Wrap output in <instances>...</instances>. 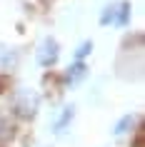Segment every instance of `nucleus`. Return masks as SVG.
Returning <instances> with one entry per match:
<instances>
[{
    "label": "nucleus",
    "mask_w": 145,
    "mask_h": 147,
    "mask_svg": "<svg viewBox=\"0 0 145 147\" xmlns=\"http://www.w3.org/2000/svg\"><path fill=\"white\" fill-rule=\"evenodd\" d=\"M133 125H135V115H125L120 122L115 125V130H113V132L118 135V137H123V135H128V132L133 130Z\"/></svg>",
    "instance_id": "nucleus-6"
},
{
    "label": "nucleus",
    "mask_w": 145,
    "mask_h": 147,
    "mask_svg": "<svg viewBox=\"0 0 145 147\" xmlns=\"http://www.w3.org/2000/svg\"><path fill=\"white\" fill-rule=\"evenodd\" d=\"M73 115H75V105H65V107H63V112H60V117L55 120L53 130H55V132H63V130H65V127L70 125V120H73Z\"/></svg>",
    "instance_id": "nucleus-5"
},
{
    "label": "nucleus",
    "mask_w": 145,
    "mask_h": 147,
    "mask_svg": "<svg viewBox=\"0 0 145 147\" xmlns=\"http://www.w3.org/2000/svg\"><path fill=\"white\" fill-rule=\"evenodd\" d=\"M90 53H93V42H90V40H85L83 45H78V50H75V62H83Z\"/></svg>",
    "instance_id": "nucleus-7"
},
{
    "label": "nucleus",
    "mask_w": 145,
    "mask_h": 147,
    "mask_svg": "<svg viewBox=\"0 0 145 147\" xmlns=\"http://www.w3.org/2000/svg\"><path fill=\"white\" fill-rule=\"evenodd\" d=\"M58 57H60V45H58V40L45 38L40 42V47H38V65L53 67L55 62H58Z\"/></svg>",
    "instance_id": "nucleus-3"
},
{
    "label": "nucleus",
    "mask_w": 145,
    "mask_h": 147,
    "mask_svg": "<svg viewBox=\"0 0 145 147\" xmlns=\"http://www.w3.org/2000/svg\"><path fill=\"white\" fill-rule=\"evenodd\" d=\"M130 8L128 0H120V3H115V5H108L103 10V15H100V25H118V28H125L130 23Z\"/></svg>",
    "instance_id": "nucleus-1"
},
{
    "label": "nucleus",
    "mask_w": 145,
    "mask_h": 147,
    "mask_svg": "<svg viewBox=\"0 0 145 147\" xmlns=\"http://www.w3.org/2000/svg\"><path fill=\"white\" fill-rule=\"evenodd\" d=\"M10 135H13V122L5 120V117H0V145L5 140H10Z\"/></svg>",
    "instance_id": "nucleus-8"
},
{
    "label": "nucleus",
    "mask_w": 145,
    "mask_h": 147,
    "mask_svg": "<svg viewBox=\"0 0 145 147\" xmlns=\"http://www.w3.org/2000/svg\"><path fill=\"white\" fill-rule=\"evenodd\" d=\"M38 105H40V97L33 90H20L15 97V112L20 117H35Z\"/></svg>",
    "instance_id": "nucleus-2"
},
{
    "label": "nucleus",
    "mask_w": 145,
    "mask_h": 147,
    "mask_svg": "<svg viewBox=\"0 0 145 147\" xmlns=\"http://www.w3.org/2000/svg\"><path fill=\"white\" fill-rule=\"evenodd\" d=\"M85 75H88V67H85L83 62H75V65H70V67L65 70L63 82H65V85H78V82H80Z\"/></svg>",
    "instance_id": "nucleus-4"
}]
</instances>
